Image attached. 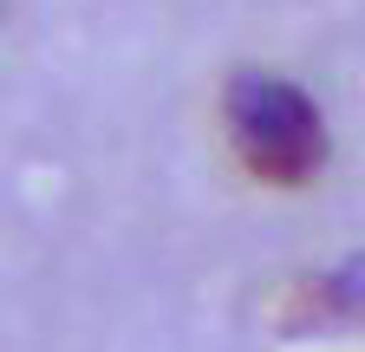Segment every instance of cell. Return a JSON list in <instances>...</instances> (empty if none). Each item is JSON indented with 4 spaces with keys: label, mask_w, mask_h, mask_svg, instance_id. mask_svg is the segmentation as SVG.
<instances>
[{
    "label": "cell",
    "mask_w": 365,
    "mask_h": 352,
    "mask_svg": "<svg viewBox=\"0 0 365 352\" xmlns=\"http://www.w3.org/2000/svg\"><path fill=\"white\" fill-rule=\"evenodd\" d=\"M228 111V138H235L242 163L261 183H307V176L327 163V124L319 105L300 85L274 78V72H235L222 92Z\"/></svg>",
    "instance_id": "1"
}]
</instances>
